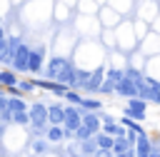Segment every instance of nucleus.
<instances>
[{
	"label": "nucleus",
	"instance_id": "obj_2",
	"mask_svg": "<svg viewBox=\"0 0 160 157\" xmlns=\"http://www.w3.org/2000/svg\"><path fill=\"white\" fill-rule=\"evenodd\" d=\"M28 115H30V127H35V130H42L45 132V127L50 125L48 122V105L45 102H30V110H28Z\"/></svg>",
	"mask_w": 160,
	"mask_h": 157
},
{
	"label": "nucleus",
	"instance_id": "obj_23",
	"mask_svg": "<svg viewBox=\"0 0 160 157\" xmlns=\"http://www.w3.org/2000/svg\"><path fill=\"white\" fill-rule=\"evenodd\" d=\"M92 157H112V152H110V150H98Z\"/></svg>",
	"mask_w": 160,
	"mask_h": 157
},
{
	"label": "nucleus",
	"instance_id": "obj_20",
	"mask_svg": "<svg viewBox=\"0 0 160 157\" xmlns=\"http://www.w3.org/2000/svg\"><path fill=\"white\" fill-rule=\"evenodd\" d=\"M12 125L28 127V125H30V115H28V112H12Z\"/></svg>",
	"mask_w": 160,
	"mask_h": 157
},
{
	"label": "nucleus",
	"instance_id": "obj_7",
	"mask_svg": "<svg viewBox=\"0 0 160 157\" xmlns=\"http://www.w3.org/2000/svg\"><path fill=\"white\" fill-rule=\"evenodd\" d=\"M115 95L118 97H125V100H132V97H138V85H135V80H130L128 75L115 85Z\"/></svg>",
	"mask_w": 160,
	"mask_h": 157
},
{
	"label": "nucleus",
	"instance_id": "obj_13",
	"mask_svg": "<svg viewBox=\"0 0 160 157\" xmlns=\"http://www.w3.org/2000/svg\"><path fill=\"white\" fill-rule=\"evenodd\" d=\"M118 122H120V125H122L125 130H130V132H135V135H145V127H142V125H140L138 120H132V117H125V115H122V117H120Z\"/></svg>",
	"mask_w": 160,
	"mask_h": 157
},
{
	"label": "nucleus",
	"instance_id": "obj_6",
	"mask_svg": "<svg viewBox=\"0 0 160 157\" xmlns=\"http://www.w3.org/2000/svg\"><path fill=\"white\" fill-rule=\"evenodd\" d=\"M42 70H45V47H42V45H38V47H32V50H30L28 72H30V75H38V72H42Z\"/></svg>",
	"mask_w": 160,
	"mask_h": 157
},
{
	"label": "nucleus",
	"instance_id": "obj_15",
	"mask_svg": "<svg viewBox=\"0 0 160 157\" xmlns=\"http://www.w3.org/2000/svg\"><path fill=\"white\" fill-rule=\"evenodd\" d=\"M95 145H98V150H110V152H112L115 137H110V135H105V132H98V135H95Z\"/></svg>",
	"mask_w": 160,
	"mask_h": 157
},
{
	"label": "nucleus",
	"instance_id": "obj_14",
	"mask_svg": "<svg viewBox=\"0 0 160 157\" xmlns=\"http://www.w3.org/2000/svg\"><path fill=\"white\" fill-rule=\"evenodd\" d=\"M18 90L28 97V95H32V92L38 90V85H35V80H32V77H20V80H18Z\"/></svg>",
	"mask_w": 160,
	"mask_h": 157
},
{
	"label": "nucleus",
	"instance_id": "obj_19",
	"mask_svg": "<svg viewBox=\"0 0 160 157\" xmlns=\"http://www.w3.org/2000/svg\"><path fill=\"white\" fill-rule=\"evenodd\" d=\"M62 100H65L68 105H78V107L82 105V95H80V90H68V95H65Z\"/></svg>",
	"mask_w": 160,
	"mask_h": 157
},
{
	"label": "nucleus",
	"instance_id": "obj_18",
	"mask_svg": "<svg viewBox=\"0 0 160 157\" xmlns=\"http://www.w3.org/2000/svg\"><path fill=\"white\" fill-rule=\"evenodd\" d=\"M122 77H125V70H118V67H108L105 70V80H110L112 85H118Z\"/></svg>",
	"mask_w": 160,
	"mask_h": 157
},
{
	"label": "nucleus",
	"instance_id": "obj_22",
	"mask_svg": "<svg viewBox=\"0 0 160 157\" xmlns=\"http://www.w3.org/2000/svg\"><path fill=\"white\" fill-rule=\"evenodd\" d=\"M98 92H100V95H108V92H115V85H112L110 80H102V85L98 87Z\"/></svg>",
	"mask_w": 160,
	"mask_h": 157
},
{
	"label": "nucleus",
	"instance_id": "obj_17",
	"mask_svg": "<svg viewBox=\"0 0 160 157\" xmlns=\"http://www.w3.org/2000/svg\"><path fill=\"white\" fill-rule=\"evenodd\" d=\"M128 150H132V145L128 142V137H115V145H112V155H122V152H128Z\"/></svg>",
	"mask_w": 160,
	"mask_h": 157
},
{
	"label": "nucleus",
	"instance_id": "obj_21",
	"mask_svg": "<svg viewBox=\"0 0 160 157\" xmlns=\"http://www.w3.org/2000/svg\"><path fill=\"white\" fill-rule=\"evenodd\" d=\"M32 152H38V155L48 152V140H32Z\"/></svg>",
	"mask_w": 160,
	"mask_h": 157
},
{
	"label": "nucleus",
	"instance_id": "obj_11",
	"mask_svg": "<svg viewBox=\"0 0 160 157\" xmlns=\"http://www.w3.org/2000/svg\"><path fill=\"white\" fill-rule=\"evenodd\" d=\"M82 125H85L92 135H98V132L102 130V122H100V115H98V112H85V110H82Z\"/></svg>",
	"mask_w": 160,
	"mask_h": 157
},
{
	"label": "nucleus",
	"instance_id": "obj_9",
	"mask_svg": "<svg viewBox=\"0 0 160 157\" xmlns=\"http://www.w3.org/2000/svg\"><path fill=\"white\" fill-rule=\"evenodd\" d=\"M42 135H45V140H48L50 145H58V142L68 140V135H65V127H62V125H48Z\"/></svg>",
	"mask_w": 160,
	"mask_h": 157
},
{
	"label": "nucleus",
	"instance_id": "obj_16",
	"mask_svg": "<svg viewBox=\"0 0 160 157\" xmlns=\"http://www.w3.org/2000/svg\"><path fill=\"white\" fill-rule=\"evenodd\" d=\"M85 112H100L102 110V100L98 97H82V105H80Z\"/></svg>",
	"mask_w": 160,
	"mask_h": 157
},
{
	"label": "nucleus",
	"instance_id": "obj_12",
	"mask_svg": "<svg viewBox=\"0 0 160 157\" xmlns=\"http://www.w3.org/2000/svg\"><path fill=\"white\" fill-rule=\"evenodd\" d=\"M18 80H20V75H18L15 70H10V67H2V70H0V85H2V87H15Z\"/></svg>",
	"mask_w": 160,
	"mask_h": 157
},
{
	"label": "nucleus",
	"instance_id": "obj_1",
	"mask_svg": "<svg viewBox=\"0 0 160 157\" xmlns=\"http://www.w3.org/2000/svg\"><path fill=\"white\" fill-rule=\"evenodd\" d=\"M82 125V107L78 105H65V120H62V127H65V135L68 140H72L75 130Z\"/></svg>",
	"mask_w": 160,
	"mask_h": 157
},
{
	"label": "nucleus",
	"instance_id": "obj_3",
	"mask_svg": "<svg viewBox=\"0 0 160 157\" xmlns=\"http://www.w3.org/2000/svg\"><path fill=\"white\" fill-rule=\"evenodd\" d=\"M70 65H72V62H70L68 57L55 55V57H50V60L45 62V70H42V72H45V77H48V80H58V77H60Z\"/></svg>",
	"mask_w": 160,
	"mask_h": 157
},
{
	"label": "nucleus",
	"instance_id": "obj_24",
	"mask_svg": "<svg viewBox=\"0 0 160 157\" xmlns=\"http://www.w3.org/2000/svg\"><path fill=\"white\" fill-rule=\"evenodd\" d=\"M2 40H8V35H5V30H2V25H0V42Z\"/></svg>",
	"mask_w": 160,
	"mask_h": 157
},
{
	"label": "nucleus",
	"instance_id": "obj_4",
	"mask_svg": "<svg viewBox=\"0 0 160 157\" xmlns=\"http://www.w3.org/2000/svg\"><path fill=\"white\" fill-rule=\"evenodd\" d=\"M30 45H25V42H20L18 45V50H15V55H12V62H10V70H15V72H28V62H30Z\"/></svg>",
	"mask_w": 160,
	"mask_h": 157
},
{
	"label": "nucleus",
	"instance_id": "obj_8",
	"mask_svg": "<svg viewBox=\"0 0 160 157\" xmlns=\"http://www.w3.org/2000/svg\"><path fill=\"white\" fill-rule=\"evenodd\" d=\"M62 120H65V102H50L48 105V122L62 125Z\"/></svg>",
	"mask_w": 160,
	"mask_h": 157
},
{
	"label": "nucleus",
	"instance_id": "obj_10",
	"mask_svg": "<svg viewBox=\"0 0 160 157\" xmlns=\"http://www.w3.org/2000/svg\"><path fill=\"white\" fill-rule=\"evenodd\" d=\"M152 150H155V147H152V140L148 137V132H145V135H138L135 155H138V157H150V155H152Z\"/></svg>",
	"mask_w": 160,
	"mask_h": 157
},
{
	"label": "nucleus",
	"instance_id": "obj_5",
	"mask_svg": "<svg viewBox=\"0 0 160 157\" xmlns=\"http://www.w3.org/2000/svg\"><path fill=\"white\" fill-rule=\"evenodd\" d=\"M145 112H148V102H145V100H140V97L128 100V102H125V110H122V115H125V117H132V120H138V122H142V120H145Z\"/></svg>",
	"mask_w": 160,
	"mask_h": 157
}]
</instances>
